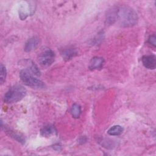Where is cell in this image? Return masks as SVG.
<instances>
[{
    "label": "cell",
    "instance_id": "obj_8",
    "mask_svg": "<svg viewBox=\"0 0 156 156\" xmlns=\"http://www.w3.org/2000/svg\"><path fill=\"white\" fill-rule=\"evenodd\" d=\"M104 62V60L103 58L100 57H94L91 58L90 62L89 68L91 70L100 69L102 67Z\"/></svg>",
    "mask_w": 156,
    "mask_h": 156
},
{
    "label": "cell",
    "instance_id": "obj_3",
    "mask_svg": "<svg viewBox=\"0 0 156 156\" xmlns=\"http://www.w3.org/2000/svg\"><path fill=\"white\" fill-rule=\"evenodd\" d=\"M20 77L22 82L27 86L37 88H43L45 87L44 83L41 80L34 77L26 69L20 71Z\"/></svg>",
    "mask_w": 156,
    "mask_h": 156
},
{
    "label": "cell",
    "instance_id": "obj_4",
    "mask_svg": "<svg viewBox=\"0 0 156 156\" xmlns=\"http://www.w3.org/2000/svg\"><path fill=\"white\" fill-rule=\"evenodd\" d=\"M55 60V53L51 49H47L39 56L38 62L41 66L47 68L51 65Z\"/></svg>",
    "mask_w": 156,
    "mask_h": 156
},
{
    "label": "cell",
    "instance_id": "obj_1",
    "mask_svg": "<svg viewBox=\"0 0 156 156\" xmlns=\"http://www.w3.org/2000/svg\"><path fill=\"white\" fill-rule=\"evenodd\" d=\"M114 24L118 23L119 26L124 27H129L135 26L138 20V15L135 10L129 5H121L112 8Z\"/></svg>",
    "mask_w": 156,
    "mask_h": 156
},
{
    "label": "cell",
    "instance_id": "obj_6",
    "mask_svg": "<svg viewBox=\"0 0 156 156\" xmlns=\"http://www.w3.org/2000/svg\"><path fill=\"white\" fill-rule=\"evenodd\" d=\"M77 54L76 49L73 46H68L65 48L61 51V55L65 60H68L75 57Z\"/></svg>",
    "mask_w": 156,
    "mask_h": 156
},
{
    "label": "cell",
    "instance_id": "obj_15",
    "mask_svg": "<svg viewBox=\"0 0 156 156\" xmlns=\"http://www.w3.org/2000/svg\"><path fill=\"white\" fill-rule=\"evenodd\" d=\"M103 33L102 32H101V33H99L93 39V41H92V43H93L94 44H97L98 43H99L102 41V40H103Z\"/></svg>",
    "mask_w": 156,
    "mask_h": 156
},
{
    "label": "cell",
    "instance_id": "obj_14",
    "mask_svg": "<svg viewBox=\"0 0 156 156\" xmlns=\"http://www.w3.org/2000/svg\"><path fill=\"white\" fill-rule=\"evenodd\" d=\"M29 69H30V71L32 73V74H34V75L38 76L40 75V69H38V68L35 63H34L32 62H31V63H29Z\"/></svg>",
    "mask_w": 156,
    "mask_h": 156
},
{
    "label": "cell",
    "instance_id": "obj_2",
    "mask_svg": "<svg viewBox=\"0 0 156 156\" xmlns=\"http://www.w3.org/2000/svg\"><path fill=\"white\" fill-rule=\"evenodd\" d=\"M26 94V88L21 85L12 86L4 94V101L7 104L17 102L21 101Z\"/></svg>",
    "mask_w": 156,
    "mask_h": 156
},
{
    "label": "cell",
    "instance_id": "obj_13",
    "mask_svg": "<svg viewBox=\"0 0 156 156\" xmlns=\"http://www.w3.org/2000/svg\"><path fill=\"white\" fill-rule=\"evenodd\" d=\"M0 82L1 84L4 83L5 81V77H6V74H7V71L5 69V66L1 63V67H0Z\"/></svg>",
    "mask_w": 156,
    "mask_h": 156
},
{
    "label": "cell",
    "instance_id": "obj_12",
    "mask_svg": "<svg viewBox=\"0 0 156 156\" xmlns=\"http://www.w3.org/2000/svg\"><path fill=\"white\" fill-rule=\"evenodd\" d=\"M71 113L72 116L74 118H79L81 114V107L77 104H74L73 105L71 108Z\"/></svg>",
    "mask_w": 156,
    "mask_h": 156
},
{
    "label": "cell",
    "instance_id": "obj_7",
    "mask_svg": "<svg viewBox=\"0 0 156 156\" xmlns=\"http://www.w3.org/2000/svg\"><path fill=\"white\" fill-rule=\"evenodd\" d=\"M40 39L37 37H32L30 38L25 43L24 51L26 52H30L34 50L39 44Z\"/></svg>",
    "mask_w": 156,
    "mask_h": 156
},
{
    "label": "cell",
    "instance_id": "obj_5",
    "mask_svg": "<svg viewBox=\"0 0 156 156\" xmlns=\"http://www.w3.org/2000/svg\"><path fill=\"white\" fill-rule=\"evenodd\" d=\"M143 65L147 69H154L156 66V58L154 55H147L143 56L141 58Z\"/></svg>",
    "mask_w": 156,
    "mask_h": 156
},
{
    "label": "cell",
    "instance_id": "obj_10",
    "mask_svg": "<svg viewBox=\"0 0 156 156\" xmlns=\"http://www.w3.org/2000/svg\"><path fill=\"white\" fill-rule=\"evenodd\" d=\"M124 130V129L122 126L119 125H115L110 127L107 133L108 135L112 136H118L121 135Z\"/></svg>",
    "mask_w": 156,
    "mask_h": 156
},
{
    "label": "cell",
    "instance_id": "obj_11",
    "mask_svg": "<svg viewBox=\"0 0 156 156\" xmlns=\"http://www.w3.org/2000/svg\"><path fill=\"white\" fill-rule=\"evenodd\" d=\"M7 132L9 133V136H10L11 137H12L13 138H14L15 140H16L18 142H20V143H21L22 144L25 143V141H26L25 138L22 135L19 134L18 133H16V132H15L13 131H12V130H9V129H8L7 130Z\"/></svg>",
    "mask_w": 156,
    "mask_h": 156
},
{
    "label": "cell",
    "instance_id": "obj_9",
    "mask_svg": "<svg viewBox=\"0 0 156 156\" xmlns=\"http://www.w3.org/2000/svg\"><path fill=\"white\" fill-rule=\"evenodd\" d=\"M41 135L45 137L51 136L52 135L57 133V130L55 127L51 124H48L43 127L41 130Z\"/></svg>",
    "mask_w": 156,
    "mask_h": 156
},
{
    "label": "cell",
    "instance_id": "obj_16",
    "mask_svg": "<svg viewBox=\"0 0 156 156\" xmlns=\"http://www.w3.org/2000/svg\"><path fill=\"white\" fill-rule=\"evenodd\" d=\"M155 42H156V37L154 35H151L148 38V43L152 44L154 46H155Z\"/></svg>",
    "mask_w": 156,
    "mask_h": 156
}]
</instances>
